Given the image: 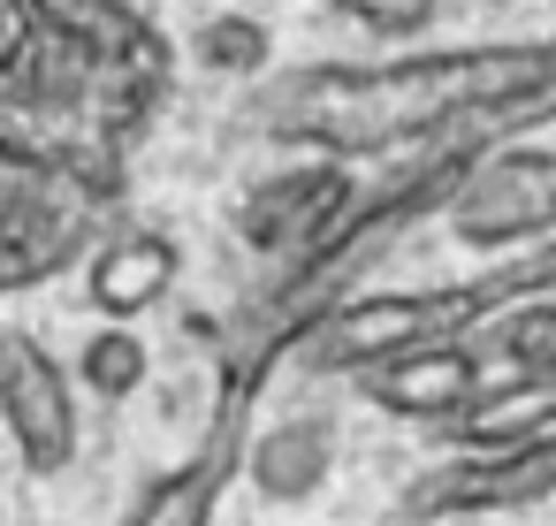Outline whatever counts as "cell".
<instances>
[{"label": "cell", "instance_id": "3957f363", "mask_svg": "<svg viewBox=\"0 0 556 526\" xmlns=\"http://www.w3.org/2000/svg\"><path fill=\"white\" fill-rule=\"evenodd\" d=\"M0 435H9L16 465L31 480L70 473L77 465V442H85L77 374L31 328H0Z\"/></svg>", "mask_w": 556, "mask_h": 526}, {"label": "cell", "instance_id": "9c48e42d", "mask_svg": "<svg viewBox=\"0 0 556 526\" xmlns=\"http://www.w3.org/2000/svg\"><path fill=\"white\" fill-rule=\"evenodd\" d=\"M450 450H503V442H533L556 435V366H518L510 381H488L450 427H434Z\"/></svg>", "mask_w": 556, "mask_h": 526}, {"label": "cell", "instance_id": "6da1fadb", "mask_svg": "<svg viewBox=\"0 0 556 526\" xmlns=\"http://www.w3.org/2000/svg\"><path fill=\"white\" fill-rule=\"evenodd\" d=\"M541 123H556V39L328 62V70H290L252 100V130L267 146H298L328 161H381L419 146L488 153Z\"/></svg>", "mask_w": 556, "mask_h": 526}, {"label": "cell", "instance_id": "30bf717a", "mask_svg": "<svg viewBox=\"0 0 556 526\" xmlns=\"http://www.w3.org/2000/svg\"><path fill=\"white\" fill-rule=\"evenodd\" d=\"M328 465H336V427L313 412L275 419L244 442V480L260 503H313L328 488Z\"/></svg>", "mask_w": 556, "mask_h": 526}, {"label": "cell", "instance_id": "4fadbf2b", "mask_svg": "<svg viewBox=\"0 0 556 526\" xmlns=\"http://www.w3.org/2000/svg\"><path fill=\"white\" fill-rule=\"evenodd\" d=\"M328 9H336L343 24H358V32L404 47V39H419V32L442 16V0H328Z\"/></svg>", "mask_w": 556, "mask_h": 526}, {"label": "cell", "instance_id": "52a82bcc", "mask_svg": "<svg viewBox=\"0 0 556 526\" xmlns=\"http://www.w3.org/2000/svg\"><path fill=\"white\" fill-rule=\"evenodd\" d=\"M244 442H252V435H244V412H237V404H214V419H206L199 450H191L184 465H168V473L138 480V496H130L123 526H214L222 488L244 473Z\"/></svg>", "mask_w": 556, "mask_h": 526}, {"label": "cell", "instance_id": "5bb4252c", "mask_svg": "<svg viewBox=\"0 0 556 526\" xmlns=\"http://www.w3.org/2000/svg\"><path fill=\"white\" fill-rule=\"evenodd\" d=\"M488 9H518V0H488Z\"/></svg>", "mask_w": 556, "mask_h": 526}, {"label": "cell", "instance_id": "277c9868", "mask_svg": "<svg viewBox=\"0 0 556 526\" xmlns=\"http://www.w3.org/2000/svg\"><path fill=\"white\" fill-rule=\"evenodd\" d=\"M556 496V435L503 442V450H450L404 488V518H480V511H533Z\"/></svg>", "mask_w": 556, "mask_h": 526}, {"label": "cell", "instance_id": "9a60e30c", "mask_svg": "<svg viewBox=\"0 0 556 526\" xmlns=\"http://www.w3.org/2000/svg\"><path fill=\"white\" fill-rule=\"evenodd\" d=\"M229 9H244V0H229Z\"/></svg>", "mask_w": 556, "mask_h": 526}, {"label": "cell", "instance_id": "8fae6325", "mask_svg": "<svg viewBox=\"0 0 556 526\" xmlns=\"http://www.w3.org/2000/svg\"><path fill=\"white\" fill-rule=\"evenodd\" d=\"M191 62L206 70V77H237V85H260L267 70H275V32L260 24V16H244V9H222L214 16H199L191 24Z\"/></svg>", "mask_w": 556, "mask_h": 526}, {"label": "cell", "instance_id": "7c38bea8", "mask_svg": "<svg viewBox=\"0 0 556 526\" xmlns=\"http://www.w3.org/2000/svg\"><path fill=\"white\" fill-rule=\"evenodd\" d=\"M77 389L85 397H100V404H123V397H138L146 389V374H153V351H146V336L130 328V321H100L85 343H77Z\"/></svg>", "mask_w": 556, "mask_h": 526}, {"label": "cell", "instance_id": "8992f818", "mask_svg": "<svg viewBox=\"0 0 556 526\" xmlns=\"http://www.w3.org/2000/svg\"><path fill=\"white\" fill-rule=\"evenodd\" d=\"M488 389V351L472 336H450V343H412V351H389L374 366H358V397L389 419H419V427H450L472 397Z\"/></svg>", "mask_w": 556, "mask_h": 526}, {"label": "cell", "instance_id": "7a4b0ae2", "mask_svg": "<svg viewBox=\"0 0 556 526\" xmlns=\"http://www.w3.org/2000/svg\"><path fill=\"white\" fill-rule=\"evenodd\" d=\"M450 237L472 252H518V245H548L556 237V146H488L472 153V168L457 176L450 206H442Z\"/></svg>", "mask_w": 556, "mask_h": 526}, {"label": "cell", "instance_id": "5b68a950", "mask_svg": "<svg viewBox=\"0 0 556 526\" xmlns=\"http://www.w3.org/2000/svg\"><path fill=\"white\" fill-rule=\"evenodd\" d=\"M351 168H358V161L313 153L305 168H282V176L252 184V191L237 199V237H244L260 260H298V252H313V245L328 237V222L343 214V199L358 191Z\"/></svg>", "mask_w": 556, "mask_h": 526}, {"label": "cell", "instance_id": "ba28073f", "mask_svg": "<svg viewBox=\"0 0 556 526\" xmlns=\"http://www.w3.org/2000/svg\"><path fill=\"white\" fill-rule=\"evenodd\" d=\"M176 275H184V252L168 229H108L85 260V298L108 321H138L176 290Z\"/></svg>", "mask_w": 556, "mask_h": 526}]
</instances>
